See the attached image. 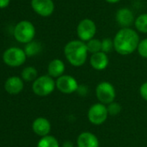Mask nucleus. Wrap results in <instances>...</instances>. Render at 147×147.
<instances>
[{
    "mask_svg": "<svg viewBox=\"0 0 147 147\" xmlns=\"http://www.w3.org/2000/svg\"><path fill=\"white\" fill-rule=\"evenodd\" d=\"M139 36L136 31L130 28H123L118 31L114 39L115 51L121 55H128L138 49Z\"/></svg>",
    "mask_w": 147,
    "mask_h": 147,
    "instance_id": "f257e3e1",
    "label": "nucleus"
},
{
    "mask_svg": "<svg viewBox=\"0 0 147 147\" xmlns=\"http://www.w3.org/2000/svg\"><path fill=\"white\" fill-rule=\"evenodd\" d=\"M87 45L82 40H71L64 47V54L67 60L74 66H81L88 58Z\"/></svg>",
    "mask_w": 147,
    "mask_h": 147,
    "instance_id": "f03ea898",
    "label": "nucleus"
},
{
    "mask_svg": "<svg viewBox=\"0 0 147 147\" xmlns=\"http://www.w3.org/2000/svg\"><path fill=\"white\" fill-rule=\"evenodd\" d=\"M36 34L34 25L29 21L18 22L14 28V37L21 43H29L33 40Z\"/></svg>",
    "mask_w": 147,
    "mask_h": 147,
    "instance_id": "7ed1b4c3",
    "label": "nucleus"
},
{
    "mask_svg": "<svg viewBox=\"0 0 147 147\" xmlns=\"http://www.w3.org/2000/svg\"><path fill=\"white\" fill-rule=\"evenodd\" d=\"M55 88V82L53 78L44 75L37 78L32 85L33 92L39 96H46L51 94Z\"/></svg>",
    "mask_w": 147,
    "mask_h": 147,
    "instance_id": "20e7f679",
    "label": "nucleus"
},
{
    "mask_svg": "<svg viewBox=\"0 0 147 147\" xmlns=\"http://www.w3.org/2000/svg\"><path fill=\"white\" fill-rule=\"evenodd\" d=\"M26 53L24 50L18 47L8 48L3 54V62L11 67H16L22 65L26 60Z\"/></svg>",
    "mask_w": 147,
    "mask_h": 147,
    "instance_id": "39448f33",
    "label": "nucleus"
},
{
    "mask_svg": "<svg viewBox=\"0 0 147 147\" xmlns=\"http://www.w3.org/2000/svg\"><path fill=\"white\" fill-rule=\"evenodd\" d=\"M95 94L101 103L107 105L112 103L116 96L113 85L108 82H101L96 87Z\"/></svg>",
    "mask_w": 147,
    "mask_h": 147,
    "instance_id": "423d86ee",
    "label": "nucleus"
},
{
    "mask_svg": "<svg viewBox=\"0 0 147 147\" xmlns=\"http://www.w3.org/2000/svg\"><path fill=\"white\" fill-rule=\"evenodd\" d=\"M96 34V25L91 19L85 18L81 20L77 26V34L81 40L88 41L94 39Z\"/></svg>",
    "mask_w": 147,
    "mask_h": 147,
    "instance_id": "0eeeda50",
    "label": "nucleus"
},
{
    "mask_svg": "<svg viewBox=\"0 0 147 147\" xmlns=\"http://www.w3.org/2000/svg\"><path fill=\"white\" fill-rule=\"evenodd\" d=\"M108 116L107 108L105 104L102 103H95L90 107L88 112V121L94 125H101L106 121Z\"/></svg>",
    "mask_w": 147,
    "mask_h": 147,
    "instance_id": "6e6552de",
    "label": "nucleus"
},
{
    "mask_svg": "<svg viewBox=\"0 0 147 147\" xmlns=\"http://www.w3.org/2000/svg\"><path fill=\"white\" fill-rule=\"evenodd\" d=\"M55 86L63 94H71L76 91L79 88L78 83L75 78L69 75H62L57 78Z\"/></svg>",
    "mask_w": 147,
    "mask_h": 147,
    "instance_id": "1a4fd4ad",
    "label": "nucleus"
},
{
    "mask_svg": "<svg viewBox=\"0 0 147 147\" xmlns=\"http://www.w3.org/2000/svg\"><path fill=\"white\" fill-rule=\"evenodd\" d=\"M31 7L34 11L42 16H49L55 9L52 0H31Z\"/></svg>",
    "mask_w": 147,
    "mask_h": 147,
    "instance_id": "9d476101",
    "label": "nucleus"
},
{
    "mask_svg": "<svg viewBox=\"0 0 147 147\" xmlns=\"http://www.w3.org/2000/svg\"><path fill=\"white\" fill-rule=\"evenodd\" d=\"M116 21L123 28H129L135 22L132 10L127 8H122L117 11Z\"/></svg>",
    "mask_w": 147,
    "mask_h": 147,
    "instance_id": "9b49d317",
    "label": "nucleus"
},
{
    "mask_svg": "<svg viewBox=\"0 0 147 147\" xmlns=\"http://www.w3.org/2000/svg\"><path fill=\"white\" fill-rule=\"evenodd\" d=\"M32 129L36 134L41 137H44L49 135L51 129V126L49 121L46 118L39 117L34 121L32 124Z\"/></svg>",
    "mask_w": 147,
    "mask_h": 147,
    "instance_id": "f8f14e48",
    "label": "nucleus"
},
{
    "mask_svg": "<svg viewBox=\"0 0 147 147\" xmlns=\"http://www.w3.org/2000/svg\"><path fill=\"white\" fill-rule=\"evenodd\" d=\"M108 63H109V59H108L107 53H105L101 51L92 54V56L90 58L91 66L94 69L98 70V71L106 69L108 65Z\"/></svg>",
    "mask_w": 147,
    "mask_h": 147,
    "instance_id": "ddd939ff",
    "label": "nucleus"
},
{
    "mask_svg": "<svg viewBox=\"0 0 147 147\" xmlns=\"http://www.w3.org/2000/svg\"><path fill=\"white\" fill-rule=\"evenodd\" d=\"M78 147H99L97 137L89 132L81 133L77 139Z\"/></svg>",
    "mask_w": 147,
    "mask_h": 147,
    "instance_id": "4468645a",
    "label": "nucleus"
},
{
    "mask_svg": "<svg viewBox=\"0 0 147 147\" xmlns=\"http://www.w3.org/2000/svg\"><path fill=\"white\" fill-rule=\"evenodd\" d=\"M4 89L9 94L16 95L23 90V82L18 77H10L5 82Z\"/></svg>",
    "mask_w": 147,
    "mask_h": 147,
    "instance_id": "2eb2a0df",
    "label": "nucleus"
},
{
    "mask_svg": "<svg viewBox=\"0 0 147 147\" xmlns=\"http://www.w3.org/2000/svg\"><path fill=\"white\" fill-rule=\"evenodd\" d=\"M64 71H65V65L59 59H53L49 64L48 73L49 76H50L51 78H60L61 76H62Z\"/></svg>",
    "mask_w": 147,
    "mask_h": 147,
    "instance_id": "dca6fc26",
    "label": "nucleus"
},
{
    "mask_svg": "<svg viewBox=\"0 0 147 147\" xmlns=\"http://www.w3.org/2000/svg\"><path fill=\"white\" fill-rule=\"evenodd\" d=\"M41 49H42L41 44L37 41L32 40V41L27 43L25 49H24V52H25L27 56L31 57V56H35L37 53H39L41 52Z\"/></svg>",
    "mask_w": 147,
    "mask_h": 147,
    "instance_id": "f3484780",
    "label": "nucleus"
},
{
    "mask_svg": "<svg viewBox=\"0 0 147 147\" xmlns=\"http://www.w3.org/2000/svg\"><path fill=\"white\" fill-rule=\"evenodd\" d=\"M134 24L138 31L147 34V13L141 14L140 16H139L135 19Z\"/></svg>",
    "mask_w": 147,
    "mask_h": 147,
    "instance_id": "a211bd4d",
    "label": "nucleus"
},
{
    "mask_svg": "<svg viewBox=\"0 0 147 147\" xmlns=\"http://www.w3.org/2000/svg\"><path fill=\"white\" fill-rule=\"evenodd\" d=\"M37 147H60V146L57 140L55 137L47 135L42 137L39 140Z\"/></svg>",
    "mask_w": 147,
    "mask_h": 147,
    "instance_id": "6ab92c4d",
    "label": "nucleus"
},
{
    "mask_svg": "<svg viewBox=\"0 0 147 147\" xmlns=\"http://www.w3.org/2000/svg\"><path fill=\"white\" fill-rule=\"evenodd\" d=\"M22 78L27 82L35 81L37 78V71L32 66H28L24 68L22 71Z\"/></svg>",
    "mask_w": 147,
    "mask_h": 147,
    "instance_id": "aec40b11",
    "label": "nucleus"
},
{
    "mask_svg": "<svg viewBox=\"0 0 147 147\" xmlns=\"http://www.w3.org/2000/svg\"><path fill=\"white\" fill-rule=\"evenodd\" d=\"M86 45L88 53H91L92 54L101 51V41L98 39H92L87 41Z\"/></svg>",
    "mask_w": 147,
    "mask_h": 147,
    "instance_id": "412c9836",
    "label": "nucleus"
},
{
    "mask_svg": "<svg viewBox=\"0 0 147 147\" xmlns=\"http://www.w3.org/2000/svg\"><path fill=\"white\" fill-rule=\"evenodd\" d=\"M113 48H114L113 40L110 38H105L101 40V52L107 53H110Z\"/></svg>",
    "mask_w": 147,
    "mask_h": 147,
    "instance_id": "4be33fe9",
    "label": "nucleus"
},
{
    "mask_svg": "<svg viewBox=\"0 0 147 147\" xmlns=\"http://www.w3.org/2000/svg\"><path fill=\"white\" fill-rule=\"evenodd\" d=\"M107 108L108 115H117L121 111L120 105L119 103H117V102H114L108 104V106Z\"/></svg>",
    "mask_w": 147,
    "mask_h": 147,
    "instance_id": "5701e85b",
    "label": "nucleus"
},
{
    "mask_svg": "<svg viewBox=\"0 0 147 147\" xmlns=\"http://www.w3.org/2000/svg\"><path fill=\"white\" fill-rule=\"evenodd\" d=\"M137 50L141 57L147 59V38L139 41Z\"/></svg>",
    "mask_w": 147,
    "mask_h": 147,
    "instance_id": "b1692460",
    "label": "nucleus"
},
{
    "mask_svg": "<svg viewBox=\"0 0 147 147\" xmlns=\"http://www.w3.org/2000/svg\"><path fill=\"white\" fill-rule=\"evenodd\" d=\"M139 93L142 96L143 99H145L146 101H147V82L144 83L139 89Z\"/></svg>",
    "mask_w": 147,
    "mask_h": 147,
    "instance_id": "393cba45",
    "label": "nucleus"
},
{
    "mask_svg": "<svg viewBox=\"0 0 147 147\" xmlns=\"http://www.w3.org/2000/svg\"><path fill=\"white\" fill-rule=\"evenodd\" d=\"M10 0H0V9L6 8L10 4Z\"/></svg>",
    "mask_w": 147,
    "mask_h": 147,
    "instance_id": "a878e982",
    "label": "nucleus"
},
{
    "mask_svg": "<svg viewBox=\"0 0 147 147\" xmlns=\"http://www.w3.org/2000/svg\"><path fill=\"white\" fill-rule=\"evenodd\" d=\"M62 147H74V146H73V143H72L71 141L67 140V141H65V142L63 143Z\"/></svg>",
    "mask_w": 147,
    "mask_h": 147,
    "instance_id": "bb28decb",
    "label": "nucleus"
},
{
    "mask_svg": "<svg viewBox=\"0 0 147 147\" xmlns=\"http://www.w3.org/2000/svg\"><path fill=\"white\" fill-rule=\"evenodd\" d=\"M107 2H108V3H118V2H120V0H106Z\"/></svg>",
    "mask_w": 147,
    "mask_h": 147,
    "instance_id": "cd10ccee",
    "label": "nucleus"
}]
</instances>
